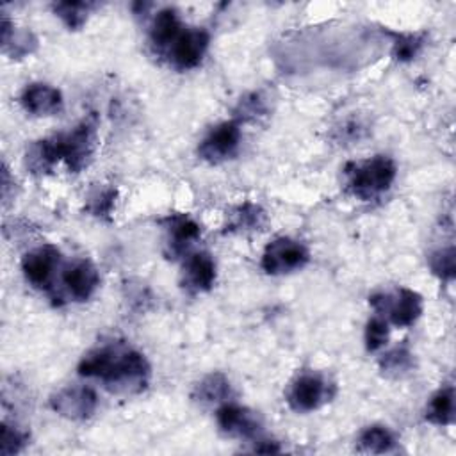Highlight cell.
<instances>
[{"label": "cell", "mask_w": 456, "mask_h": 456, "mask_svg": "<svg viewBox=\"0 0 456 456\" xmlns=\"http://www.w3.org/2000/svg\"><path fill=\"white\" fill-rule=\"evenodd\" d=\"M78 374L100 379L118 394H137L150 381V363L139 351L125 342H109L84 354Z\"/></svg>", "instance_id": "cell-1"}, {"label": "cell", "mask_w": 456, "mask_h": 456, "mask_svg": "<svg viewBox=\"0 0 456 456\" xmlns=\"http://www.w3.org/2000/svg\"><path fill=\"white\" fill-rule=\"evenodd\" d=\"M347 189L360 200H372L388 191L395 178V164L390 157L376 155L358 164H347Z\"/></svg>", "instance_id": "cell-2"}, {"label": "cell", "mask_w": 456, "mask_h": 456, "mask_svg": "<svg viewBox=\"0 0 456 456\" xmlns=\"http://www.w3.org/2000/svg\"><path fill=\"white\" fill-rule=\"evenodd\" d=\"M59 160H64L71 173L82 171L93 159L96 148V121L87 118L68 132L52 135Z\"/></svg>", "instance_id": "cell-3"}, {"label": "cell", "mask_w": 456, "mask_h": 456, "mask_svg": "<svg viewBox=\"0 0 456 456\" xmlns=\"http://www.w3.org/2000/svg\"><path fill=\"white\" fill-rule=\"evenodd\" d=\"M369 303L376 312L387 314L390 322L399 328L411 326L422 314V299L410 289H397L394 294H372Z\"/></svg>", "instance_id": "cell-4"}, {"label": "cell", "mask_w": 456, "mask_h": 456, "mask_svg": "<svg viewBox=\"0 0 456 456\" xmlns=\"http://www.w3.org/2000/svg\"><path fill=\"white\" fill-rule=\"evenodd\" d=\"M308 258L305 244L290 237H278L265 246L260 265L267 274H285L301 269Z\"/></svg>", "instance_id": "cell-5"}, {"label": "cell", "mask_w": 456, "mask_h": 456, "mask_svg": "<svg viewBox=\"0 0 456 456\" xmlns=\"http://www.w3.org/2000/svg\"><path fill=\"white\" fill-rule=\"evenodd\" d=\"M239 142H240L239 121L237 119L223 121L216 125L200 142L198 155L210 164H219L235 155Z\"/></svg>", "instance_id": "cell-6"}, {"label": "cell", "mask_w": 456, "mask_h": 456, "mask_svg": "<svg viewBox=\"0 0 456 456\" xmlns=\"http://www.w3.org/2000/svg\"><path fill=\"white\" fill-rule=\"evenodd\" d=\"M208 32L203 28H182L166 53L176 69H191L198 66L208 46Z\"/></svg>", "instance_id": "cell-7"}, {"label": "cell", "mask_w": 456, "mask_h": 456, "mask_svg": "<svg viewBox=\"0 0 456 456\" xmlns=\"http://www.w3.org/2000/svg\"><path fill=\"white\" fill-rule=\"evenodd\" d=\"M96 406L98 397L89 387H66L50 395V408L69 420L89 419Z\"/></svg>", "instance_id": "cell-8"}, {"label": "cell", "mask_w": 456, "mask_h": 456, "mask_svg": "<svg viewBox=\"0 0 456 456\" xmlns=\"http://www.w3.org/2000/svg\"><path fill=\"white\" fill-rule=\"evenodd\" d=\"M61 262V251L52 244L34 248L21 258V271L27 281L37 289H50L52 276Z\"/></svg>", "instance_id": "cell-9"}, {"label": "cell", "mask_w": 456, "mask_h": 456, "mask_svg": "<svg viewBox=\"0 0 456 456\" xmlns=\"http://www.w3.org/2000/svg\"><path fill=\"white\" fill-rule=\"evenodd\" d=\"M328 387L319 374H299L289 387L287 403L296 411H312L330 397Z\"/></svg>", "instance_id": "cell-10"}, {"label": "cell", "mask_w": 456, "mask_h": 456, "mask_svg": "<svg viewBox=\"0 0 456 456\" xmlns=\"http://www.w3.org/2000/svg\"><path fill=\"white\" fill-rule=\"evenodd\" d=\"M216 420L223 433L237 438H255L262 429V422L255 411L228 401L219 404Z\"/></svg>", "instance_id": "cell-11"}, {"label": "cell", "mask_w": 456, "mask_h": 456, "mask_svg": "<svg viewBox=\"0 0 456 456\" xmlns=\"http://www.w3.org/2000/svg\"><path fill=\"white\" fill-rule=\"evenodd\" d=\"M216 281V264L214 258L205 251L191 253L183 264L182 287L187 292H205L210 290Z\"/></svg>", "instance_id": "cell-12"}, {"label": "cell", "mask_w": 456, "mask_h": 456, "mask_svg": "<svg viewBox=\"0 0 456 456\" xmlns=\"http://www.w3.org/2000/svg\"><path fill=\"white\" fill-rule=\"evenodd\" d=\"M62 283L66 285L69 296L77 301H86L93 296L100 285V274L89 260H75L62 271Z\"/></svg>", "instance_id": "cell-13"}, {"label": "cell", "mask_w": 456, "mask_h": 456, "mask_svg": "<svg viewBox=\"0 0 456 456\" xmlns=\"http://www.w3.org/2000/svg\"><path fill=\"white\" fill-rule=\"evenodd\" d=\"M20 103L34 116H53L62 109V94L57 87L34 82L21 91Z\"/></svg>", "instance_id": "cell-14"}, {"label": "cell", "mask_w": 456, "mask_h": 456, "mask_svg": "<svg viewBox=\"0 0 456 456\" xmlns=\"http://www.w3.org/2000/svg\"><path fill=\"white\" fill-rule=\"evenodd\" d=\"M164 223H166V230L169 235V239H167L169 258H176L182 253H185L187 246L200 237V224L185 214L167 216L164 219Z\"/></svg>", "instance_id": "cell-15"}, {"label": "cell", "mask_w": 456, "mask_h": 456, "mask_svg": "<svg viewBox=\"0 0 456 456\" xmlns=\"http://www.w3.org/2000/svg\"><path fill=\"white\" fill-rule=\"evenodd\" d=\"M230 394H232V387L228 378L221 372H212L194 387L191 397L194 399V403L201 406H212V404L226 403Z\"/></svg>", "instance_id": "cell-16"}, {"label": "cell", "mask_w": 456, "mask_h": 456, "mask_svg": "<svg viewBox=\"0 0 456 456\" xmlns=\"http://www.w3.org/2000/svg\"><path fill=\"white\" fill-rule=\"evenodd\" d=\"M182 32V23L175 9H162L151 21L150 39L151 45L159 50H167L175 37Z\"/></svg>", "instance_id": "cell-17"}, {"label": "cell", "mask_w": 456, "mask_h": 456, "mask_svg": "<svg viewBox=\"0 0 456 456\" xmlns=\"http://www.w3.org/2000/svg\"><path fill=\"white\" fill-rule=\"evenodd\" d=\"M2 48L5 53H9L12 59H21L27 53H32L37 46V39L30 30H14V25L9 21V18L2 16Z\"/></svg>", "instance_id": "cell-18"}, {"label": "cell", "mask_w": 456, "mask_h": 456, "mask_svg": "<svg viewBox=\"0 0 456 456\" xmlns=\"http://www.w3.org/2000/svg\"><path fill=\"white\" fill-rule=\"evenodd\" d=\"M59 162L53 137L32 142L25 153V166L32 175H45Z\"/></svg>", "instance_id": "cell-19"}, {"label": "cell", "mask_w": 456, "mask_h": 456, "mask_svg": "<svg viewBox=\"0 0 456 456\" xmlns=\"http://www.w3.org/2000/svg\"><path fill=\"white\" fill-rule=\"evenodd\" d=\"M265 223V212L255 203H242L230 210L226 232L260 230Z\"/></svg>", "instance_id": "cell-20"}, {"label": "cell", "mask_w": 456, "mask_h": 456, "mask_svg": "<svg viewBox=\"0 0 456 456\" xmlns=\"http://www.w3.org/2000/svg\"><path fill=\"white\" fill-rule=\"evenodd\" d=\"M426 419L438 426H447L454 419V388L451 385L436 390L426 408Z\"/></svg>", "instance_id": "cell-21"}, {"label": "cell", "mask_w": 456, "mask_h": 456, "mask_svg": "<svg viewBox=\"0 0 456 456\" xmlns=\"http://www.w3.org/2000/svg\"><path fill=\"white\" fill-rule=\"evenodd\" d=\"M395 445V438L392 431L385 426H369L358 436V449L365 452H388Z\"/></svg>", "instance_id": "cell-22"}, {"label": "cell", "mask_w": 456, "mask_h": 456, "mask_svg": "<svg viewBox=\"0 0 456 456\" xmlns=\"http://www.w3.org/2000/svg\"><path fill=\"white\" fill-rule=\"evenodd\" d=\"M411 365H413V356L406 344H401V346L390 349L379 360V367L387 376H401V374L408 372L411 369Z\"/></svg>", "instance_id": "cell-23"}, {"label": "cell", "mask_w": 456, "mask_h": 456, "mask_svg": "<svg viewBox=\"0 0 456 456\" xmlns=\"http://www.w3.org/2000/svg\"><path fill=\"white\" fill-rule=\"evenodd\" d=\"M53 12L64 21L69 30H78L87 18L91 4L87 2H57L52 5Z\"/></svg>", "instance_id": "cell-24"}, {"label": "cell", "mask_w": 456, "mask_h": 456, "mask_svg": "<svg viewBox=\"0 0 456 456\" xmlns=\"http://www.w3.org/2000/svg\"><path fill=\"white\" fill-rule=\"evenodd\" d=\"M431 271L442 280H452L456 273V249L454 246L436 249L429 255Z\"/></svg>", "instance_id": "cell-25"}, {"label": "cell", "mask_w": 456, "mask_h": 456, "mask_svg": "<svg viewBox=\"0 0 456 456\" xmlns=\"http://www.w3.org/2000/svg\"><path fill=\"white\" fill-rule=\"evenodd\" d=\"M116 189H98L94 191L87 200V212H91L94 217H109L114 210L116 203Z\"/></svg>", "instance_id": "cell-26"}, {"label": "cell", "mask_w": 456, "mask_h": 456, "mask_svg": "<svg viewBox=\"0 0 456 456\" xmlns=\"http://www.w3.org/2000/svg\"><path fill=\"white\" fill-rule=\"evenodd\" d=\"M28 442V435L14 426H9L7 422L2 424V435H0V454L11 456L20 452Z\"/></svg>", "instance_id": "cell-27"}, {"label": "cell", "mask_w": 456, "mask_h": 456, "mask_svg": "<svg viewBox=\"0 0 456 456\" xmlns=\"http://www.w3.org/2000/svg\"><path fill=\"white\" fill-rule=\"evenodd\" d=\"M388 340V322L383 317L369 319L365 326V347L367 351L381 349Z\"/></svg>", "instance_id": "cell-28"}, {"label": "cell", "mask_w": 456, "mask_h": 456, "mask_svg": "<svg viewBox=\"0 0 456 456\" xmlns=\"http://www.w3.org/2000/svg\"><path fill=\"white\" fill-rule=\"evenodd\" d=\"M420 46H422V39L419 36H413V34L399 36L394 45V57L399 61H411L417 55Z\"/></svg>", "instance_id": "cell-29"}, {"label": "cell", "mask_w": 456, "mask_h": 456, "mask_svg": "<svg viewBox=\"0 0 456 456\" xmlns=\"http://www.w3.org/2000/svg\"><path fill=\"white\" fill-rule=\"evenodd\" d=\"M264 112H265V105L258 94H249V96L240 98V102L235 109V114L239 119H251V118L262 116Z\"/></svg>", "instance_id": "cell-30"}, {"label": "cell", "mask_w": 456, "mask_h": 456, "mask_svg": "<svg viewBox=\"0 0 456 456\" xmlns=\"http://www.w3.org/2000/svg\"><path fill=\"white\" fill-rule=\"evenodd\" d=\"M255 451L256 452H265V454H271V452H280V447L276 442H271V440H262L258 445H255Z\"/></svg>", "instance_id": "cell-31"}]
</instances>
